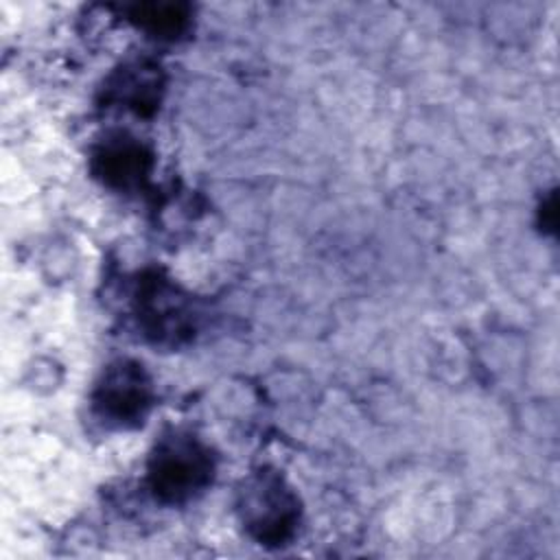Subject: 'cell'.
I'll return each instance as SVG.
<instances>
[{"instance_id": "cell-4", "label": "cell", "mask_w": 560, "mask_h": 560, "mask_svg": "<svg viewBox=\"0 0 560 560\" xmlns=\"http://www.w3.org/2000/svg\"><path fill=\"white\" fill-rule=\"evenodd\" d=\"M103 162V173L107 179L127 186L129 182H136L138 175L142 173V153L133 144H114L101 155Z\"/></svg>"}, {"instance_id": "cell-2", "label": "cell", "mask_w": 560, "mask_h": 560, "mask_svg": "<svg viewBox=\"0 0 560 560\" xmlns=\"http://www.w3.org/2000/svg\"><path fill=\"white\" fill-rule=\"evenodd\" d=\"M241 514L254 538L282 545L295 529L298 501L278 477L260 475L243 488Z\"/></svg>"}, {"instance_id": "cell-5", "label": "cell", "mask_w": 560, "mask_h": 560, "mask_svg": "<svg viewBox=\"0 0 560 560\" xmlns=\"http://www.w3.org/2000/svg\"><path fill=\"white\" fill-rule=\"evenodd\" d=\"M133 18L155 33H177L186 20L179 7L173 4H140L133 9Z\"/></svg>"}, {"instance_id": "cell-1", "label": "cell", "mask_w": 560, "mask_h": 560, "mask_svg": "<svg viewBox=\"0 0 560 560\" xmlns=\"http://www.w3.org/2000/svg\"><path fill=\"white\" fill-rule=\"evenodd\" d=\"M212 472L208 453L184 435H173L160 444L151 462V483L164 501H184L199 492Z\"/></svg>"}, {"instance_id": "cell-3", "label": "cell", "mask_w": 560, "mask_h": 560, "mask_svg": "<svg viewBox=\"0 0 560 560\" xmlns=\"http://www.w3.org/2000/svg\"><path fill=\"white\" fill-rule=\"evenodd\" d=\"M149 405V383L138 365H114L96 392V409L103 418L129 422L144 413Z\"/></svg>"}]
</instances>
